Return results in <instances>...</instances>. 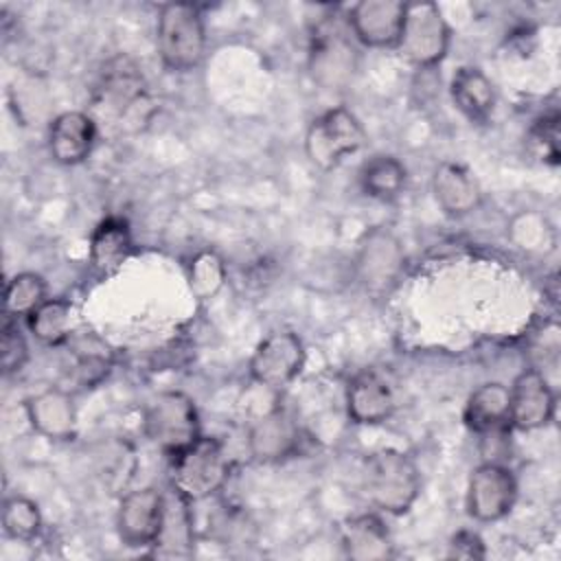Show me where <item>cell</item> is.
Instances as JSON below:
<instances>
[{
	"mask_svg": "<svg viewBox=\"0 0 561 561\" xmlns=\"http://www.w3.org/2000/svg\"><path fill=\"white\" fill-rule=\"evenodd\" d=\"M403 267V250L399 239L383 228L366 232L359 243L357 274L368 291L388 289Z\"/></svg>",
	"mask_w": 561,
	"mask_h": 561,
	"instance_id": "cell-15",
	"label": "cell"
},
{
	"mask_svg": "<svg viewBox=\"0 0 561 561\" xmlns=\"http://www.w3.org/2000/svg\"><path fill=\"white\" fill-rule=\"evenodd\" d=\"M451 28L434 2H414L405 9L403 31L397 44L401 57L419 70L436 68L449 53Z\"/></svg>",
	"mask_w": 561,
	"mask_h": 561,
	"instance_id": "cell-7",
	"label": "cell"
},
{
	"mask_svg": "<svg viewBox=\"0 0 561 561\" xmlns=\"http://www.w3.org/2000/svg\"><path fill=\"white\" fill-rule=\"evenodd\" d=\"M193 515L191 502L178 495L171 486L164 491V515L160 533L151 546L156 557H188L193 554Z\"/></svg>",
	"mask_w": 561,
	"mask_h": 561,
	"instance_id": "cell-23",
	"label": "cell"
},
{
	"mask_svg": "<svg viewBox=\"0 0 561 561\" xmlns=\"http://www.w3.org/2000/svg\"><path fill=\"white\" fill-rule=\"evenodd\" d=\"M517 500V480L500 462L478 465L467 480V513L482 524L504 519Z\"/></svg>",
	"mask_w": 561,
	"mask_h": 561,
	"instance_id": "cell-10",
	"label": "cell"
},
{
	"mask_svg": "<svg viewBox=\"0 0 561 561\" xmlns=\"http://www.w3.org/2000/svg\"><path fill=\"white\" fill-rule=\"evenodd\" d=\"M511 394V427L535 432L554 419L557 399L543 373L537 368L522 370L508 386Z\"/></svg>",
	"mask_w": 561,
	"mask_h": 561,
	"instance_id": "cell-14",
	"label": "cell"
},
{
	"mask_svg": "<svg viewBox=\"0 0 561 561\" xmlns=\"http://www.w3.org/2000/svg\"><path fill=\"white\" fill-rule=\"evenodd\" d=\"M449 557L456 559H482L486 554L484 541L473 530H458L449 541Z\"/></svg>",
	"mask_w": 561,
	"mask_h": 561,
	"instance_id": "cell-33",
	"label": "cell"
},
{
	"mask_svg": "<svg viewBox=\"0 0 561 561\" xmlns=\"http://www.w3.org/2000/svg\"><path fill=\"white\" fill-rule=\"evenodd\" d=\"M42 513L37 502L26 495H11L2 504V530L13 541H33L42 533Z\"/></svg>",
	"mask_w": 561,
	"mask_h": 561,
	"instance_id": "cell-30",
	"label": "cell"
},
{
	"mask_svg": "<svg viewBox=\"0 0 561 561\" xmlns=\"http://www.w3.org/2000/svg\"><path fill=\"white\" fill-rule=\"evenodd\" d=\"M92 103L94 110L112 123H125L138 107L147 105L145 77L131 57L116 55L105 64Z\"/></svg>",
	"mask_w": 561,
	"mask_h": 561,
	"instance_id": "cell-8",
	"label": "cell"
},
{
	"mask_svg": "<svg viewBox=\"0 0 561 561\" xmlns=\"http://www.w3.org/2000/svg\"><path fill=\"white\" fill-rule=\"evenodd\" d=\"M394 394L373 370L357 373L346 388V414L357 425H379L394 412Z\"/></svg>",
	"mask_w": 561,
	"mask_h": 561,
	"instance_id": "cell-18",
	"label": "cell"
},
{
	"mask_svg": "<svg viewBox=\"0 0 561 561\" xmlns=\"http://www.w3.org/2000/svg\"><path fill=\"white\" fill-rule=\"evenodd\" d=\"M454 105L473 123H484L495 107V88L478 66H460L449 81Z\"/></svg>",
	"mask_w": 561,
	"mask_h": 561,
	"instance_id": "cell-24",
	"label": "cell"
},
{
	"mask_svg": "<svg viewBox=\"0 0 561 561\" xmlns=\"http://www.w3.org/2000/svg\"><path fill=\"white\" fill-rule=\"evenodd\" d=\"M362 491L377 511L405 515L421 493L419 467L405 451L381 447L364 460Z\"/></svg>",
	"mask_w": 561,
	"mask_h": 561,
	"instance_id": "cell-1",
	"label": "cell"
},
{
	"mask_svg": "<svg viewBox=\"0 0 561 561\" xmlns=\"http://www.w3.org/2000/svg\"><path fill=\"white\" fill-rule=\"evenodd\" d=\"M28 362V344L18 329L15 320H7L2 324V370L4 375L20 373Z\"/></svg>",
	"mask_w": 561,
	"mask_h": 561,
	"instance_id": "cell-32",
	"label": "cell"
},
{
	"mask_svg": "<svg viewBox=\"0 0 561 561\" xmlns=\"http://www.w3.org/2000/svg\"><path fill=\"white\" fill-rule=\"evenodd\" d=\"M28 425L50 440H72L77 434V408L61 388H44L24 399Z\"/></svg>",
	"mask_w": 561,
	"mask_h": 561,
	"instance_id": "cell-17",
	"label": "cell"
},
{
	"mask_svg": "<svg viewBox=\"0 0 561 561\" xmlns=\"http://www.w3.org/2000/svg\"><path fill=\"white\" fill-rule=\"evenodd\" d=\"M432 195L449 217L471 215L482 204L478 180L458 162H440L432 173Z\"/></svg>",
	"mask_w": 561,
	"mask_h": 561,
	"instance_id": "cell-19",
	"label": "cell"
},
{
	"mask_svg": "<svg viewBox=\"0 0 561 561\" xmlns=\"http://www.w3.org/2000/svg\"><path fill=\"white\" fill-rule=\"evenodd\" d=\"M362 121L346 107L337 105L316 116L305 134V156L320 171H331L344 158L357 153L366 145Z\"/></svg>",
	"mask_w": 561,
	"mask_h": 561,
	"instance_id": "cell-6",
	"label": "cell"
},
{
	"mask_svg": "<svg viewBox=\"0 0 561 561\" xmlns=\"http://www.w3.org/2000/svg\"><path fill=\"white\" fill-rule=\"evenodd\" d=\"M230 476V460L224 445L213 436H199L193 445L171 458V489L186 502L197 504L224 489Z\"/></svg>",
	"mask_w": 561,
	"mask_h": 561,
	"instance_id": "cell-3",
	"label": "cell"
},
{
	"mask_svg": "<svg viewBox=\"0 0 561 561\" xmlns=\"http://www.w3.org/2000/svg\"><path fill=\"white\" fill-rule=\"evenodd\" d=\"M228 270L224 259L210 248L195 252L186 263V283L197 300L215 298L221 291Z\"/></svg>",
	"mask_w": 561,
	"mask_h": 561,
	"instance_id": "cell-28",
	"label": "cell"
},
{
	"mask_svg": "<svg viewBox=\"0 0 561 561\" xmlns=\"http://www.w3.org/2000/svg\"><path fill=\"white\" fill-rule=\"evenodd\" d=\"M31 335L44 346H61L70 340L72 305L66 298H46L26 316Z\"/></svg>",
	"mask_w": 561,
	"mask_h": 561,
	"instance_id": "cell-26",
	"label": "cell"
},
{
	"mask_svg": "<svg viewBox=\"0 0 561 561\" xmlns=\"http://www.w3.org/2000/svg\"><path fill=\"white\" fill-rule=\"evenodd\" d=\"M357 180L364 195L379 202H390L403 191L408 171L399 158L390 153H377L362 164Z\"/></svg>",
	"mask_w": 561,
	"mask_h": 561,
	"instance_id": "cell-25",
	"label": "cell"
},
{
	"mask_svg": "<svg viewBox=\"0 0 561 561\" xmlns=\"http://www.w3.org/2000/svg\"><path fill=\"white\" fill-rule=\"evenodd\" d=\"M530 145L548 164L559 162V114H543L530 127Z\"/></svg>",
	"mask_w": 561,
	"mask_h": 561,
	"instance_id": "cell-31",
	"label": "cell"
},
{
	"mask_svg": "<svg viewBox=\"0 0 561 561\" xmlns=\"http://www.w3.org/2000/svg\"><path fill=\"white\" fill-rule=\"evenodd\" d=\"M465 425L480 436H493L511 425V394L508 386L486 381L478 386L462 410Z\"/></svg>",
	"mask_w": 561,
	"mask_h": 561,
	"instance_id": "cell-20",
	"label": "cell"
},
{
	"mask_svg": "<svg viewBox=\"0 0 561 561\" xmlns=\"http://www.w3.org/2000/svg\"><path fill=\"white\" fill-rule=\"evenodd\" d=\"M99 123L92 114L70 110L57 114L48 125V153L57 164H81L94 149Z\"/></svg>",
	"mask_w": 561,
	"mask_h": 561,
	"instance_id": "cell-16",
	"label": "cell"
},
{
	"mask_svg": "<svg viewBox=\"0 0 561 561\" xmlns=\"http://www.w3.org/2000/svg\"><path fill=\"white\" fill-rule=\"evenodd\" d=\"M353 35L348 26H342L333 18H324L322 22L316 24L311 33V44H309V75L311 79L324 88V90H344L359 64L357 48L353 44Z\"/></svg>",
	"mask_w": 561,
	"mask_h": 561,
	"instance_id": "cell-5",
	"label": "cell"
},
{
	"mask_svg": "<svg viewBox=\"0 0 561 561\" xmlns=\"http://www.w3.org/2000/svg\"><path fill=\"white\" fill-rule=\"evenodd\" d=\"M508 239L528 254H546L557 243L552 224L537 210L517 213L508 224Z\"/></svg>",
	"mask_w": 561,
	"mask_h": 561,
	"instance_id": "cell-29",
	"label": "cell"
},
{
	"mask_svg": "<svg viewBox=\"0 0 561 561\" xmlns=\"http://www.w3.org/2000/svg\"><path fill=\"white\" fill-rule=\"evenodd\" d=\"M408 4L401 0H359L346 13L355 42L368 48H397Z\"/></svg>",
	"mask_w": 561,
	"mask_h": 561,
	"instance_id": "cell-12",
	"label": "cell"
},
{
	"mask_svg": "<svg viewBox=\"0 0 561 561\" xmlns=\"http://www.w3.org/2000/svg\"><path fill=\"white\" fill-rule=\"evenodd\" d=\"M305 359V344L294 331H272L256 344L248 370L261 388L280 390L302 373Z\"/></svg>",
	"mask_w": 561,
	"mask_h": 561,
	"instance_id": "cell-9",
	"label": "cell"
},
{
	"mask_svg": "<svg viewBox=\"0 0 561 561\" xmlns=\"http://www.w3.org/2000/svg\"><path fill=\"white\" fill-rule=\"evenodd\" d=\"M342 550L355 561H379L394 557L392 537L383 519L375 513H362L348 517L340 533Z\"/></svg>",
	"mask_w": 561,
	"mask_h": 561,
	"instance_id": "cell-21",
	"label": "cell"
},
{
	"mask_svg": "<svg viewBox=\"0 0 561 561\" xmlns=\"http://www.w3.org/2000/svg\"><path fill=\"white\" fill-rule=\"evenodd\" d=\"M48 298V287L44 276L37 272H18L4 285L2 309L7 320L26 318Z\"/></svg>",
	"mask_w": 561,
	"mask_h": 561,
	"instance_id": "cell-27",
	"label": "cell"
},
{
	"mask_svg": "<svg viewBox=\"0 0 561 561\" xmlns=\"http://www.w3.org/2000/svg\"><path fill=\"white\" fill-rule=\"evenodd\" d=\"M142 432L149 443L173 458L202 436L195 401L180 390L158 392L142 410Z\"/></svg>",
	"mask_w": 561,
	"mask_h": 561,
	"instance_id": "cell-4",
	"label": "cell"
},
{
	"mask_svg": "<svg viewBox=\"0 0 561 561\" xmlns=\"http://www.w3.org/2000/svg\"><path fill=\"white\" fill-rule=\"evenodd\" d=\"M156 48L171 72L195 70L206 55V24L197 4L167 2L156 15Z\"/></svg>",
	"mask_w": 561,
	"mask_h": 561,
	"instance_id": "cell-2",
	"label": "cell"
},
{
	"mask_svg": "<svg viewBox=\"0 0 561 561\" xmlns=\"http://www.w3.org/2000/svg\"><path fill=\"white\" fill-rule=\"evenodd\" d=\"M164 515V491L134 489L123 495L116 511V533L127 548H151Z\"/></svg>",
	"mask_w": 561,
	"mask_h": 561,
	"instance_id": "cell-13",
	"label": "cell"
},
{
	"mask_svg": "<svg viewBox=\"0 0 561 561\" xmlns=\"http://www.w3.org/2000/svg\"><path fill=\"white\" fill-rule=\"evenodd\" d=\"M305 434L294 416L280 405L261 412L248 430V451L261 465L283 462L300 454Z\"/></svg>",
	"mask_w": 561,
	"mask_h": 561,
	"instance_id": "cell-11",
	"label": "cell"
},
{
	"mask_svg": "<svg viewBox=\"0 0 561 561\" xmlns=\"http://www.w3.org/2000/svg\"><path fill=\"white\" fill-rule=\"evenodd\" d=\"M134 250L129 224L123 217H105L90 234L88 256L90 267L99 276H110L121 270Z\"/></svg>",
	"mask_w": 561,
	"mask_h": 561,
	"instance_id": "cell-22",
	"label": "cell"
}]
</instances>
